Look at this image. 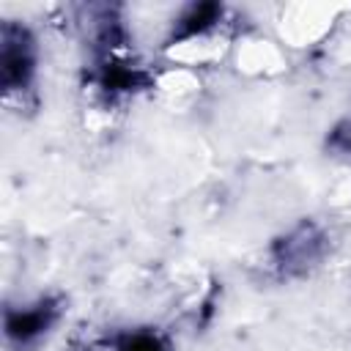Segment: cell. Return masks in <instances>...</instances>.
Masks as SVG:
<instances>
[{
    "mask_svg": "<svg viewBox=\"0 0 351 351\" xmlns=\"http://www.w3.org/2000/svg\"><path fill=\"white\" fill-rule=\"evenodd\" d=\"M123 351H162V348H159V343H156L154 337L140 335V337H132V343H129Z\"/></svg>",
    "mask_w": 351,
    "mask_h": 351,
    "instance_id": "1",
    "label": "cell"
}]
</instances>
